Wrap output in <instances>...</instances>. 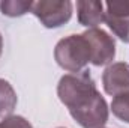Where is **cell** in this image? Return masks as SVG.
<instances>
[{
	"label": "cell",
	"instance_id": "cell-1",
	"mask_svg": "<svg viewBox=\"0 0 129 128\" xmlns=\"http://www.w3.org/2000/svg\"><path fill=\"white\" fill-rule=\"evenodd\" d=\"M57 95L83 128H104L108 122V104L89 69L63 75L57 84Z\"/></svg>",
	"mask_w": 129,
	"mask_h": 128
},
{
	"label": "cell",
	"instance_id": "cell-2",
	"mask_svg": "<svg viewBox=\"0 0 129 128\" xmlns=\"http://www.w3.org/2000/svg\"><path fill=\"white\" fill-rule=\"evenodd\" d=\"M54 59L60 68L71 74L80 72L90 62V47L81 35H69L62 38L54 48Z\"/></svg>",
	"mask_w": 129,
	"mask_h": 128
},
{
	"label": "cell",
	"instance_id": "cell-3",
	"mask_svg": "<svg viewBox=\"0 0 129 128\" xmlns=\"http://www.w3.org/2000/svg\"><path fill=\"white\" fill-rule=\"evenodd\" d=\"M72 8L69 0H39L32 3L30 12L47 29H56L71 20Z\"/></svg>",
	"mask_w": 129,
	"mask_h": 128
},
{
	"label": "cell",
	"instance_id": "cell-4",
	"mask_svg": "<svg viewBox=\"0 0 129 128\" xmlns=\"http://www.w3.org/2000/svg\"><path fill=\"white\" fill-rule=\"evenodd\" d=\"M90 47V62L95 66L110 65L116 57V42L114 38L102 29H87L83 33Z\"/></svg>",
	"mask_w": 129,
	"mask_h": 128
},
{
	"label": "cell",
	"instance_id": "cell-5",
	"mask_svg": "<svg viewBox=\"0 0 129 128\" xmlns=\"http://www.w3.org/2000/svg\"><path fill=\"white\" fill-rule=\"evenodd\" d=\"M105 23L113 33L123 42H129V0L125 2H107Z\"/></svg>",
	"mask_w": 129,
	"mask_h": 128
},
{
	"label": "cell",
	"instance_id": "cell-6",
	"mask_svg": "<svg viewBox=\"0 0 129 128\" xmlns=\"http://www.w3.org/2000/svg\"><path fill=\"white\" fill-rule=\"evenodd\" d=\"M102 84L108 95L129 94V65L125 62L108 65L102 74Z\"/></svg>",
	"mask_w": 129,
	"mask_h": 128
},
{
	"label": "cell",
	"instance_id": "cell-7",
	"mask_svg": "<svg viewBox=\"0 0 129 128\" xmlns=\"http://www.w3.org/2000/svg\"><path fill=\"white\" fill-rule=\"evenodd\" d=\"M78 23L89 29H96L101 23L105 21V6L98 0H80L77 2Z\"/></svg>",
	"mask_w": 129,
	"mask_h": 128
},
{
	"label": "cell",
	"instance_id": "cell-8",
	"mask_svg": "<svg viewBox=\"0 0 129 128\" xmlns=\"http://www.w3.org/2000/svg\"><path fill=\"white\" fill-rule=\"evenodd\" d=\"M17 102L18 98L12 84L8 80L0 78V118L11 116V113L17 107Z\"/></svg>",
	"mask_w": 129,
	"mask_h": 128
},
{
	"label": "cell",
	"instance_id": "cell-9",
	"mask_svg": "<svg viewBox=\"0 0 129 128\" xmlns=\"http://www.w3.org/2000/svg\"><path fill=\"white\" fill-rule=\"evenodd\" d=\"M33 2H20V0H3L0 2V11L6 17H21L32 9Z\"/></svg>",
	"mask_w": 129,
	"mask_h": 128
},
{
	"label": "cell",
	"instance_id": "cell-10",
	"mask_svg": "<svg viewBox=\"0 0 129 128\" xmlns=\"http://www.w3.org/2000/svg\"><path fill=\"white\" fill-rule=\"evenodd\" d=\"M111 112L117 119L129 124V94L114 96L111 101Z\"/></svg>",
	"mask_w": 129,
	"mask_h": 128
},
{
	"label": "cell",
	"instance_id": "cell-11",
	"mask_svg": "<svg viewBox=\"0 0 129 128\" xmlns=\"http://www.w3.org/2000/svg\"><path fill=\"white\" fill-rule=\"evenodd\" d=\"M0 128H33V127L26 118L18 116V115H11V116L3 118V121L0 122Z\"/></svg>",
	"mask_w": 129,
	"mask_h": 128
},
{
	"label": "cell",
	"instance_id": "cell-12",
	"mask_svg": "<svg viewBox=\"0 0 129 128\" xmlns=\"http://www.w3.org/2000/svg\"><path fill=\"white\" fill-rule=\"evenodd\" d=\"M2 51H3V38H2V33H0V56H2Z\"/></svg>",
	"mask_w": 129,
	"mask_h": 128
}]
</instances>
